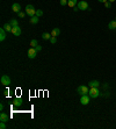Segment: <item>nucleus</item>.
<instances>
[{
    "mask_svg": "<svg viewBox=\"0 0 116 129\" xmlns=\"http://www.w3.org/2000/svg\"><path fill=\"white\" fill-rule=\"evenodd\" d=\"M88 95H89V97H91L92 99L98 98L99 95H100V90H99V87H89Z\"/></svg>",
    "mask_w": 116,
    "mask_h": 129,
    "instance_id": "f257e3e1",
    "label": "nucleus"
},
{
    "mask_svg": "<svg viewBox=\"0 0 116 129\" xmlns=\"http://www.w3.org/2000/svg\"><path fill=\"white\" fill-rule=\"evenodd\" d=\"M78 8L81 9V11H91L89 8L88 4H87V1H84V0H81V1H78Z\"/></svg>",
    "mask_w": 116,
    "mask_h": 129,
    "instance_id": "f03ea898",
    "label": "nucleus"
},
{
    "mask_svg": "<svg viewBox=\"0 0 116 129\" xmlns=\"http://www.w3.org/2000/svg\"><path fill=\"white\" fill-rule=\"evenodd\" d=\"M77 92H78V94H80V95H85V94H88L89 89L87 86H85V85H81V86H79L77 89Z\"/></svg>",
    "mask_w": 116,
    "mask_h": 129,
    "instance_id": "7ed1b4c3",
    "label": "nucleus"
},
{
    "mask_svg": "<svg viewBox=\"0 0 116 129\" xmlns=\"http://www.w3.org/2000/svg\"><path fill=\"white\" fill-rule=\"evenodd\" d=\"M26 14H28L29 16H34L36 14V9L35 7L33 6V5H28V6H26Z\"/></svg>",
    "mask_w": 116,
    "mask_h": 129,
    "instance_id": "20e7f679",
    "label": "nucleus"
},
{
    "mask_svg": "<svg viewBox=\"0 0 116 129\" xmlns=\"http://www.w3.org/2000/svg\"><path fill=\"white\" fill-rule=\"evenodd\" d=\"M0 83L4 85V86H9L11 85V78L7 75H4V76L1 77V79H0Z\"/></svg>",
    "mask_w": 116,
    "mask_h": 129,
    "instance_id": "39448f33",
    "label": "nucleus"
},
{
    "mask_svg": "<svg viewBox=\"0 0 116 129\" xmlns=\"http://www.w3.org/2000/svg\"><path fill=\"white\" fill-rule=\"evenodd\" d=\"M89 101H91V97H89L88 94L81 95V98H80V103H81V105L86 106V105H88V103H89Z\"/></svg>",
    "mask_w": 116,
    "mask_h": 129,
    "instance_id": "423d86ee",
    "label": "nucleus"
},
{
    "mask_svg": "<svg viewBox=\"0 0 116 129\" xmlns=\"http://www.w3.org/2000/svg\"><path fill=\"white\" fill-rule=\"evenodd\" d=\"M27 55H28V58H30V59H34V58L37 56V51H36L35 48H30V49L28 50Z\"/></svg>",
    "mask_w": 116,
    "mask_h": 129,
    "instance_id": "0eeeda50",
    "label": "nucleus"
},
{
    "mask_svg": "<svg viewBox=\"0 0 116 129\" xmlns=\"http://www.w3.org/2000/svg\"><path fill=\"white\" fill-rule=\"evenodd\" d=\"M12 103H13L14 107H21L23 105V100L21 98H14Z\"/></svg>",
    "mask_w": 116,
    "mask_h": 129,
    "instance_id": "6e6552de",
    "label": "nucleus"
},
{
    "mask_svg": "<svg viewBox=\"0 0 116 129\" xmlns=\"http://www.w3.org/2000/svg\"><path fill=\"white\" fill-rule=\"evenodd\" d=\"M21 33H22V31H21V28L19 26H15L12 28V34H13L14 36H16V37L21 35Z\"/></svg>",
    "mask_w": 116,
    "mask_h": 129,
    "instance_id": "1a4fd4ad",
    "label": "nucleus"
},
{
    "mask_svg": "<svg viewBox=\"0 0 116 129\" xmlns=\"http://www.w3.org/2000/svg\"><path fill=\"white\" fill-rule=\"evenodd\" d=\"M12 11L13 12H15V13H19V12H21V6H20V4H13L12 5Z\"/></svg>",
    "mask_w": 116,
    "mask_h": 129,
    "instance_id": "9d476101",
    "label": "nucleus"
},
{
    "mask_svg": "<svg viewBox=\"0 0 116 129\" xmlns=\"http://www.w3.org/2000/svg\"><path fill=\"white\" fill-rule=\"evenodd\" d=\"M88 86L89 87H100V81H98V80H91L88 83Z\"/></svg>",
    "mask_w": 116,
    "mask_h": 129,
    "instance_id": "9b49d317",
    "label": "nucleus"
},
{
    "mask_svg": "<svg viewBox=\"0 0 116 129\" xmlns=\"http://www.w3.org/2000/svg\"><path fill=\"white\" fill-rule=\"evenodd\" d=\"M50 34H51V36H54V37H57V36L60 34V29H59V28H54Z\"/></svg>",
    "mask_w": 116,
    "mask_h": 129,
    "instance_id": "f8f14e48",
    "label": "nucleus"
},
{
    "mask_svg": "<svg viewBox=\"0 0 116 129\" xmlns=\"http://www.w3.org/2000/svg\"><path fill=\"white\" fill-rule=\"evenodd\" d=\"M6 37H7V36H6V30H5L4 28H1V29H0V41H1V42L5 41Z\"/></svg>",
    "mask_w": 116,
    "mask_h": 129,
    "instance_id": "ddd939ff",
    "label": "nucleus"
},
{
    "mask_svg": "<svg viewBox=\"0 0 116 129\" xmlns=\"http://www.w3.org/2000/svg\"><path fill=\"white\" fill-rule=\"evenodd\" d=\"M9 120V116L6 114V113H1L0 114V121H2V122H7Z\"/></svg>",
    "mask_w": 116,
    "mask_h": 129,
    "instance_id": "4468645a",
    "label": "nucleus"
},
{
    "mask_svg": "<svg viewBox=\"0 0 116 129\" xmlns=\"http://www.w3.org/2000/svg\"><path fill=\"white\" fill-rule=\"evenodd\" d=\"M2 28H4L5 30L7 31V33H12V28H13V27H12V25H11L9 22H7V23H5Z\"/></svg>",
    "mask_w": 116,
    "mask_h": 129,
    "instance_id": "2eb2a0df",
    "label": "nucleus"
},
{
    "mask_svg": "<svg viewBox=\"0 0 116 129\" xmlns=\"http://www.w3.org/2000/svg\"><path fill=\"white\" fill-rule=\"evenodd\" d=\"M108 28L110 29V30H115L116 29V20H113L110 22L108 23Z\"/></svg>",
    "mask_w": 116,
    "mask_h": 129,
    "instance_id": "dca6fc26",
    "label": "nucleus"
},
{
    "mask_svg": "<svg viewBox=\"0 0 116 129\" xmlns=\"http://www.w3.org/2000/svg\"><path fill=\"white\" fill-rule=\"evenodd\" d=\"M77 5H78V0H69V2H67V6L71 7V8L76 7Z\"/></svg>",
    "mask_w": 116,
    "mask_h": 129,
    "instance_id": "f3484780",
    "label": "nucleus"
},
{
    "mask_svg": "<svg viewBox=\"0 0 116 129\" xmlns=\"http://www.w3.org/2000/svg\"><path fill=\"white\" fill-rule=\"evenodd\" d=\"M42 39H43V40H46V41H50V39H51V34L45 31V33L42 34Z\"/></svg>",
    "mask_w": 116,
    "mask_h": 129,
    "instance_id": "a211bd4d",
    "label": "nucleus"
},
{
    "mask_svg": "<svg viewBox=\"0 0 116 129\" xmlns=\"http://www.w3.org/2000/svg\"><path fill=\"white\" fill-rule=\"evenodd\" d=\"M38 16H36V15H34V16H31L30 18V23H33V25H36V23H38Z\"/></svg>",
    "mask_w": 116,
    "mask_h": 129,
    "instance_id": "6ab92c4d",
    "label": "nucleus"
},
{
    "mask_svg": "<svg viewBox=\"0 0 116 129\" xmlns=\"http://www.w3.org/2000/svg\"><path fill=\"white\" fill-rule=\"evenodd\" d=\"M9 23L12 25V27H15V26H19V22L16 19H11V21H9Z\"/></svg>",
    "mask_w": 116,
    "mask_h": 129,
    "instance_id": "aec40b11",
    "label": "nucleus"
},
{
    "mask_svg": "<svg viewBox=\"0 0 116 129\" xmlns=\"http://www.w3.org/2000/svg\"><path fill=\"white\" fill-rule=\"evenodd\" d=\"M37 45H38L37 40H31L30 41V47H31V48H35V47H37Z\"/></svg>",
    "mask_w": 116,
    "mask_h": 129,
    "instance_id": "412c9836",
    "label": "nucleus"
},
{
    "mask_svg": "<svg viewBox=\"0 0 116 129\" xmlns=\"http://www.w3.org/2000/svg\"><path fill=\"white\" fill-rule=\"evenodd\" d=\"M36 16H38V18H41L42 15H43V11H41V9H36Z\"/></svg>",
    "mask_w": 116,
    "mask_h": 129,
    "instance_id": "4be33fe9",
    "label": "nucleus"
},
{
    "mask_svg": "<svg viewBox=\"0 0 116 129\" xmlns=\"http://www.w3.org/2000/svg\"><path fill=\"white\" fill-rule=\"evenodd\" d=\"M56 42H57V39H56V37H54V36H51V39H50V43L55 44Z\"/></svg>",
    "mask_w": 116,
    "mask_h": 129,
    "instance_id": "5701e85b",
    "label": "nucleus"
},
{
    "mask_svg": "<svg viewBox=\"0 0 116 129\" xmlns=\"http://www.w3.org/2000/svg\"><path fill=\"white\" fill-rule=\"evenodd\" d=\"M67 2H69V0H60V1H59V4L62 5V6H65V5H67Z\"/></svg>",
    "mask_w": 116,
    "mask_h": 129,
    "instance_id": "b1692460",
    "label": "nucleus"
},
{
    "mask_svg": "<svg viewBox=\"0 0 116 129\" xmlns=\"http://www.w3.org/2000/svg\"><path fill=\"white\" fill-rule=\"evenodd\" d=\"M104 7H106V8H110V7H112V2H109V1L104 2Z\"/></svg>",
    "mask_w": 116,
    "mask_h": 129,
    "instance_id": "393cba45",
    "label": "nucleus"
},
{
    "mask_svg": "<svg viewBox=\"0 0 116 129\" xmlns=\"http://www.w3.org/2000/svg\"><path fill=\"white\" fill-rule=\"evenodd\" d=\"M0 129H6V122H2V121H1V123H0Z\"/></svg>",
    "mask_w": 116,
    "mask_h": 129,
    "instance_id": "a878e982",
    "label": "nucleus"
},
{
    "mask_svg": "<svg viewBox=\"0 0 116 129\" xmlns=\"http://www.w3.org/2000/svg\"><path fill=\"white\" fill-rule=\"evenodd\" d=\"M18 15H19V18H21V19L26 16V14L23 13V12H19V13H18Z\"/></svg>",
    "mask_w": 116,
    "mask_h": 129,
    "instance_id": "bb28decb",
    "label": "nucleus"
},
{
    "mask_svg": "<svg viewBox=\"0 0 116 129\" xmlns=\"http://www.w3.org/2000/svg\"><path fill=\"white\" fill-rule=\"evenodd\" d=\"M35 49H36V51L38 52V51H41V50H42V47H41V45H37V47H35Z\"/></svg>",
    "mask_w": 116,
    "mask_h": 129,
    "instance_id": "cd10ccee",
    "label": "nucleus"
},
{
    "mask_svg": "<svg viewBox=\"0 0 116 129\" xmlns=\"http://www.w3.org/2000/svg\"><path fill=\"white\" fill-rule=\"evenodd\" d=\"M4 95H5V97H7V95H8V90H5V92H4Z\"/></svg>",
    "mask_w": 116,
    "mask_h": 129,
    "instance_id": "c85d7f7f",
    "label": "nucleus"
},
{
    "mask_svg": "<svg viewBox=\"0 0 116 129\" xmlns=\"http://www.w3.org/2000/svg\"><path fill=\"white\" fill-rule=\"evenodd\" d=\"M73 11H74V12H78V11H79V8H78V6H76V7H73Z\"/></svg>",
    "mask_w": 116,
    "mask_h": 129,
    "instance_id": "c756f323",
    "label": "nucleus"
},
{
    "mask_svg": "<svg viewBox=\"0 0 116 129\" xmlns=\"http://www.w3.org/2000/svg\"><path fill=\"white\" fill-rule=\"evenodd\" d=\"M99 2H102V4H104V2H107L108 0H98Z\"/></svg>",
    "mask_w": 116,
    "mask_h": 129,
    "instance_id": "7c9ffc66",
    "label": "nucleus"
},
{
    "mask_svg": "<svg viewBox=\"0 0 116 129\" xmlns=\"http://www.w3.org/2000/svg\"><path fill=\"white\" fill-rule=\"evenodd\" d=\"M0 111H4V105H2V103L0 105Z\"/></svg>",
    "mask_w": 116,
    "mask_h": 129,
    "instance_id": "2f4dec72",
    "label": "nucleus"
},
{
    "mask_svg": "<svg viewBox=\"0 0 116 129\" xmlns=\"http://www.w3.org/2000/svg\"><path fill=\"white\" fill-rule=\"evenodd\" d=\"M109 2H114V1H116V0H108Z\"/></svg>",
    "mask_w": 116,
    "mask_h": 129,
    "instance_id": "473e14b6",
    "label": "nucleus"
},
{
    "mask_svg": "<svg viewBox=\"0 0 116 129\" xmlns=\"http://www.w3.org/2000/svg\"><path fill=\"white\" fill-rule=\"evenodd\" d=\"M115 20H116V16H115Z\"/></svg>",
    "mask_w": 116,
    "mask_h": 129,
    "instance_id": "72a5a7b5",
    "label": "nucleus"
}]
</instances>
